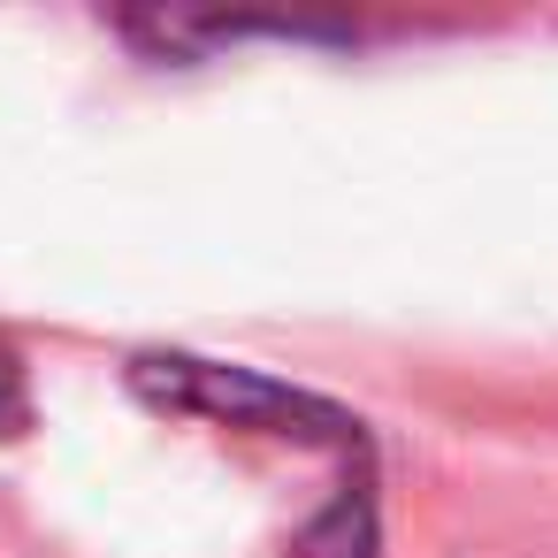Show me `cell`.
I'll use <instances>...</instances> for the list:
<instances>
[{
	"label": "cell",
	"instance_id": "cell-3",
	"mask_svg": "<svg viewBox=\"0 0 558 558\" xmlns=\"http://www.w3.org/2000/svg\"><path fill=\"white\" fill-rule=\"evenodd\" d=\"M24 428H32V383H24L16 344L0 337V444H9V436H24Z\"/></svg>",
	"mask_w": 558,
	"mask_h": 558
},
{
	"label": "cell",
	"instance_id": "cell-2",
	"mask_svg": "<svg viewBox=\"0 0 558 558\" xmlns=\"http://www.w3.org/2000/svg\"><path fill=\"white\" fill-rule=\"evenodd\" d=\"M291 558H383V520H375V482H367V466L306 520V535L291 543Z\"/></svg>",
	"mask_w": 558,
	"mask_h": 558
},
{
	"label": "cell",
	"instance_id": "cell-1",
	"mask_svg": "<svg viewBox=\"0 0 558 558\" xmlns=\"http://www.w3.org/2000/svg\"><path fill=\"white\" fill-rule=\"evenodd\" d=\"M131 390L154 413H184V421H215V428H245V436H283V444H329V451H367L360 421L314 390H291L260 367L238 360H199V352H138L131 360Z\"/></svg>",
	"mask_w": 558,
	"mask_h": 558
}]
</instances>
